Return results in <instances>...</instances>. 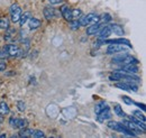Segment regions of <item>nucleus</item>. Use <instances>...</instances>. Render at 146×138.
<instances>
[{"mask_svg":"<svg viewBox=\"0 0 146 138\" xmlns=\"http://www.w3.org/2000/svg\"><path fill=\"white\" fill-rule=\"evenodd\" d=\"M48 2L51 5H60V3L63 2V0H48Z\"/></svg>","mask_w":146,"mask_h":138,"instance_id":"nucleus-36","label":"nucleus"},{"mask_svg":"<svg viewBox=\"0 0 146 138\" xmlns=\"http://www.w3.org/2000/svg\"><path fill=\"white\" fill-rule=\"evenodd\" d=\"M16 33H17V31L15 29V28H13V27H8L7 29H6V34L3 36V38H5V40L6 42H13L14 39H15V36H16Z\"/></svg>","mask_w":146,"mask_h":138,"instance_id":"nucleus-14","label":"nucleus"},{"mask_svg":"<svg viewBox=\"0 0 146 138\" xmlns=\"http://www.w3.org/2000/svg\"><path fill=\"white\" fill-rule=\"evenodd\" d=\"M120 71L126 72V73H130V74H136L138 72V68L136 64H127V65H123L120 68Z\"/></svg>","mask_w":146,"mask_h":138,"instance_id":"nucleus-16","label":"nucleus"},{"mask_svg":"<svg viewBox=\"0 0 146 138\" xmlns=\"http://www.w3.org/2000/svg\"><path fill=\"white\" fill-rule=\"evenodd\" d=\"M97 118H98V121H100V122H104V121L106 120H109L110 118H111V112H110V109L109 107L107 105L100 113H98L97 115Z\"/></svg>","mask_w":146,"mask_h":138,"instance_id":"nucleus-12","label":"nucleus"},{"mask_svg":"<svg viewBox=\"0 0 146 138\" xmlns=\"http://www.w3.org/2000/svg\"><path fill=\"white\" fill-rule=\"evenodd\" d=\"M110 20H111V16H110L109 14H104V15L99 16V21H100V23L107 24V23H109Z\"/></svg>","mask_w":146,"mask_h":138,"instance_id":"nucleus-28","label":"nucleus"},{"mask_svg":"<svg viewBox=\"0 0 146 138\" xmlns=\"http://www.w3.org/2000/svg\"><path fill=\"white\" fill-rule=\"evenodd\" d=\"M121 123H124L126 127H128L129 129H131V130H133L135 134H137V135H139V134H144V131H143L137 125H135L133 121H130L129 119H128V120H124Z\"/></svg>","mask_w":146,"mask_h":138,"instance_id":"nucleus-13","label":"nucleus"},{"mask_svg":"<svg viewBox=\"0 0 146 138\" xmlns=\"http://www.w3.org/2000/svg\"><path fill=\"white\" fill-rule=\"evenodd\" d=\"M21 8L19 7L18 3H13L9 8V14H10V20L13 23H17L19 21V18L21 15Z\"/></svg>","mask_w":146,"mask_h":138,"instance_id":"nucleus-4","label":"nucleus"},{"mask_svg":"<svg viewBox=\"0 0 146 138\" xmlns=\"http://www.w3.org/2000/svg\"><path fill=\"white\" fill-rule=\"evenodd\" d=\"M16 123H17V118H15V117H10V119H9V125H10V127L16 128Z\"/></svg>","mask_w":146,"mask_h":138,"instance_id":"nucleus-34","label":"nucleus"},{"mask_svg":"<svg viewBox=\"0 0 146 138\" xmlns=\"http://www.w3.org/2000/svg\"><path fill=\"white\" fill-rule=\"evenodd\" d=\"M2 121H3V116H1V115H0V123H1Z\"/></svg>","mask_w":146,"mask_h":138,"instance_id":"nucleus-38","label":"nucleus"},{"mask_svg":"<svg viewBox=\"0 0 146 138\" xmlns=\"http://www.w3.org/2000/svg\"><path fill=\"white\" fill-rule=\"evenodd\" d=\"M0 86H1V82H0Z\"/></svg>","mask_w":146,"mask_h":138,"instance_id":"nucleus-39","label":"nucleus"},{"mask_svg":"<svg viewBox=\"0 0 146 138\" xmlns=\"http://www.w3.org/2000/svg\"><path fill=\"white\" fill-rule=\"evenodd\" d=\"M3 50H5V52L7 54V57H8V58L23 56L21 48H19L18 45H15V44H7V45L3 46Z\"/></svg>","mask_w":146,"mask_h":138,"instance_id":"nucleus-2","label":"nucleus"},{"mask_svg":"<svg viewBox=\"0 0 146 138\" xmlns=\"http://www.w3.org/2000/svg\"><path fill=\"white\" fill-rule=\"evenodd\" d=\"M127 64H138V61H137V58H135L134 56H131V55H126L125 57H124V60L121 61V63L119 64L120 66H123V65H127Z\"/></svg>","mask_w":146,"mask_h":138,"instance_id":"nucleus-17","label":"nucleus"},{"mask_svg":"<svg viewBox=\"0 0 146 138\" xmlns=\"http://www.w3.org/2000/svg\"><path fill=\"white\" fill-rule=\"evenodd\" d=\"M133 116L134 117H136L137 119H139V120L142 121H145V116L143 115V112H141L139 110H135V111H133Z\"/></svg>","mask_w":146,"mask_h":138,"instance_id":"nucleus-29","label":"nucleus"},{"mask_svg":"<svg viewBox=\"0 0 146 138\" xmlns=\"http://www.w3.org/2000/svg\"><path fill=\"white\" fill-rule=\"evenodd\" d=\"M107 126L109 127L110 129L112 130H116V131H120V127H121V123L120 122H117V121H109L107 123Z\"/></svg>","mask_w":146,"mask_h":138,"instance_id":"nucleus-24","label":"nucleus"},{"mask_svg":"<svg viewBox=\"0 0 146 138\" xmlns=\"http://www.w3.org/2000/svg\"><path fill=\"white\" fill-rule=\"evenodd\" d=\"M121 99H123V101H124L126 104H128V105L134 104V100H131V99H130L129 97H127V96H123V97H121Z\"/></svg>","mask_w":146,"mask_h":138,"instance_id":"nucleus-32","label":"nucleus"},{"mask_svg":"<svg viewBox=\"0 0 146 138\" xmlns=\"http://www.w3.org/2000/svg\"><path fill=\"white\" fill-rule=\"evenodd\" d=\"M134 104H136L138 108H141L143 111H145V104H139V102H135V101H134Z\"/></svg>","mask_w":146,"mask_h":138,"instance_id":"nucleus-37","label":"nucleus"},{"mask_svg":"<svg viewBox=\"0 0 146 138\" xmlns=\"http://www.w3.org/2000/svg\"><path fill=\"white\" fill-rule=\"evenodd\" d=\"M8 27H9V19L7 17H0V28L6 31Z\"/></svg>","mask_w":146,"mask_h":138,"instance_id":"nucleus-26","label":"nucleus"},{"mask_svg":"<svg viewBox=\"0 0 146 138\" xmlns=\"http://www.w3.org/2000/svg\"><path fill=\"white\" fill-rule=\"evenodd\" d=\"M109 27H110V29H111V33L116 34L117 36H124V35H125L124 28H123L119 24H110Z\"/></svg>","mask_w":146,"mask_h":138,"instance_id":"nucleus-15","label":"nucleus"},{"mask_svg":"<svg viewBox=\"0 0 146 138\" xmlns=\"http://www.w3.org/2000/svg\"><path fill=\"white\" fill-rule=\"evenodd\" d=\"M27 126H28V121L26 120V119H23V118L18 119V118H17L16 128H18V129H24V128H26Z\"/></svg>","mask_w":146,"mask_h":138,"instance_id":"nucleus-25","label":"nucleus"},{"mask_svg":"<svg viewBox=\"0 0 146 138\" xmlns=\"http://www.w3.org/2000/svg\"><path fill=\"white\" fill-rule=\"evenodd\" d=\"M111 34H112V33H111V29H110L109 25H106V26H105V27H104V28H102V29L97 34L98 39H99V40H98V43L100 44V42H101V40L107 39Z\"/></svg>","mask_w":146,"mask_h":138,"instance_id":"nucleus-11","label":"nucleus"},{"mask_svg":"<svg viewBox=\"0 0 146 138\" xmlns=\"http://www.w3.org/2000/svg\"><path fill=\"white\" fill-rule=\"evenodd\" d=\"M107 24H104V23H96L93 25H90L88 28H87V35H97Z\"/></svg>","mask_w":146,"mask_h":138,"instance_id":"nucleus-9","label":"nucleus"},{"mask_svg":"<svg viewBox=\"0 0 146 138\" xmlns=\"http://www.w3.org/2000/svg\"><path fill=\"white\" fill-rule=\"evenodd\" d=\"M115 86L118 88V89L125 90V91H134V92L138 91L137 84H135V83L131 82V81H119V82H117V83L115 84Z\"/></svg>","mask_w":146,"mask_h":138,"instance_id":"nucleus-5","label":"nucleus"},{"mask_svg":"<svg viewBox=\"0 0 146 138\" xmlns=\"http://www.w3.org/2000/svg\"><path fill=\"white\" fill-rule=\"evenodd\" d=\"M107 105H108V104H106L105 101H100V102H98V104H96V107H94V112H96V115L100 113Z\"/></svg>","mask_w":146,"mask_h":138,"instance_id":"nucleus-23","label":"nucleus"},{"mask_svg":"<svg viewBox=\"0 0 146 138\" xmlns=\"http://www.w3.org/2000/svg\"><path fill=\"white\" fill-rule=\"evenodd\" d=\"M60 11H61V16L64 18L66 21H71V20L73 19V17H72V9H70L68 5H63V6L61 7Z\"/></svg>","mask_w":146,"mask_h":138,"instance_id":"nucleus-10","label":"nucleus"},{"mask_svg":"<svg viewBox=\"0 0 146 138\" xmlns=\"http://www.w3.org/2000/svg\"><path fill=\"white\" fill-rule=\"evenodd\" d=\"M69 24H70V28L73 29V31H76V29H79L81 27L79 19H72L71 21H69Z\"/></svg>","mask_w":146,"mask_h":138,"instance_id":"nucleus-27","label":"nucleus"},{"mask_svg":"<svg viewBox=\"0 0 146 138\" xmlns=\"http://www.w3.org/2000/svg\"><path fill=\"white\" fill-rule=\"evenodd\" d=\"M33 137L34 138H43V137H45V134H44V131H42V130H34Z\"/></svg>","mask_w":146,"mask_h":138,"instance_id":"nucleus-31","label":"nucleus"},{"mask_svg":"<svg viewBox=\"0 0 146 138\" xmlns=\"http://www.w3.org/2000/svg\"><path fill=\"white\" fill-rule=\"evenodd\" d=\"M7 68V64H6V62L3 61V60H0V72H3Z\"/></svg>","mask_w":146,"mask_h":138,"instance_id":"nucleus-35","label":"nucleus"},{"mask_svg":"<svg viewBox=\"0 0 146 138\" xmlns=\"http://www.w3.org/2000/svg\"><path fill=\"white\" fill-rule=\"evenodd\" d=\"M100 44H123L125 46H127L128 48H131V44L129 43L128 39L125 38H116V39H104L100 42Z\"/></svg>","mask_w":146,"mask_h":138,"instance_id":"nucleus-8","label":"nucleus"},{"mask_svg":"<svg viewBox=\"0 0 146 138\" xmlns=\"http://www.w3.org/2000/svg\"><path fill=\"white\" fill-rule=\"evenodd\" d=\"M79 20L81 26H90L96 23H99V16L97 14H88L86 16H82Z\"/></svg>","mask_w":146,"mask_h":138,"instance_id":"nucleus-3","label":"nucleus"},{"mask_svg":"<svg viewBox=\"0 0 146 138\" xmlns=\"http://www.w3.org/2000/svg\"><path fill=\"white\" fill-rule=\"evenodd\" d=\"M82 11L80 9H72V17L73 19H80L82 17Z\"/></svg>","mask_w":146,"mask_h":138,"instance_id":"nucleus-30","label":"nucleus"},{"mask_svg":"<svg viewBox=\"0 0 146 138\" xmlns=\"http://www.w3.org/2000/svg\"><path fill=\"white\" fill-rule=\"evenodd\" d=\"M33 134H34V130L26 127V128H24V129H20L18 136L23 138H28V137H33Z\"/></svg>","mask_w":146,"mask_h":138,"instance_id":"nucleus-19","label":"nucleus"},{"mask_svg":"<svg viewBox=\"0 0 146 138\" xmlns=\"http://www.w3.org/2000/svg\"><path fill=\"white\" fill-rule=\"evenodd\" d=\"M17 109L19 111H24L26 109V105H25V102L24 101H18L17 102Z\"/></svg>","mask_w":146,"mask_h":138,"instance_id":"nucleus-33","label":"nucleus"},{"mask_svg":"<svg viewBox=\"0 0 146 138\" xmlns=\"http://www.w3.org/2000/svg\"><path fill=\"white\" fill-rule=\"evenodd\" d=\"M127 46L123 44H108L107 47V54H118V53H124L127 51Z\"/></svg>","mask_w":146,"mask_h":138,"instance_id":"nucleus-6","label":"nucleus"},{"mask_svg":"<svg viewBox=\"0 0 146 138\" xmlns=\"http://www.w3.org/2000/svg\"><path fill=\"white\" fill-rule=\"evenodd\" d=\"M9 112H10L9 105L6 104V102H0V115L1 116H6Z\"/></svg>","mask_w":146,"mask_h":138,"instance_id":"nucleus-22","label":"nucleus"},{"mask_svg":"<svg viewBox=\"0 0 146 138\" xmlns=\"http://www.w3.org/2000/svg\"><path fill=\"white\" fill-rule=\"evenodd\" d=\"M43 13H44V16L46 18V20H48V21H51L54 17H62L61 11H57L53 7H45Z\"/></svg>","mask_w":146,"mask_h":138,"instance_id":"nucleus-7","label":"nucleus"},{"mask_svg":"<svg viewBox=\"0 0 146 138\" xmlns=\"http://www.w3.org/2000/svg\"><path fill=\"white\" fill-rule=\"evenodd\" d=\"M113 111H115V113H116L118 117H120V118H125V117H126L125 111L123 110V108H121L119 104H115V105H113Z\"/></svg>","mask_w":146,"mask_h":138,"instance_id":"nucleus-21","label":"nucleus"},{"mask_svg":"<svg viewBox=\"0 0 146 138\" xmlns=\"http://www.w3.org/2000/svg\"><path fill=\"white\" fill-rule=\"evenodd\" d=\"M109 80L112 82H119V81H131V82H139V78L135 76L130 73L123 72L120 70L111 73L109 76Z\"/></svg>","mask_w":146,"mask_h":138,"instance_id":"nucleus-1","label":"nucleus"},{"mask_svg":"<svg viewBox=\"0 0 146 138\" xmlns=\"http://www.w3.org/2000/svg\"><path fill=\"white\" fill-rule=\"evenodd\" d=\"M28 26H29L31 29H37V28H39L42 26V21L39 19H37V18L31 17L29 20H28Z\"/></svg>","mask_w":146,"mask_h":138,"instance_id":"nucleus-18","label":"nucleus"},{"mask_svg":"<svg viewBox=\"0 0 146 138\" xmlns=\"http://www.w3.org/2000/svg\"><path fill=\"white\" fill-rule=\"evenodd\" d=\"M29 18H31V13L29 11H26V13H21V15H20V18H19V24H20V26H24L28 20H29Z\"/></svg>","mask_w":146,"mask_h":138,"instance_id":"nucleus-20","label":"nucleus"}]
</instances>
